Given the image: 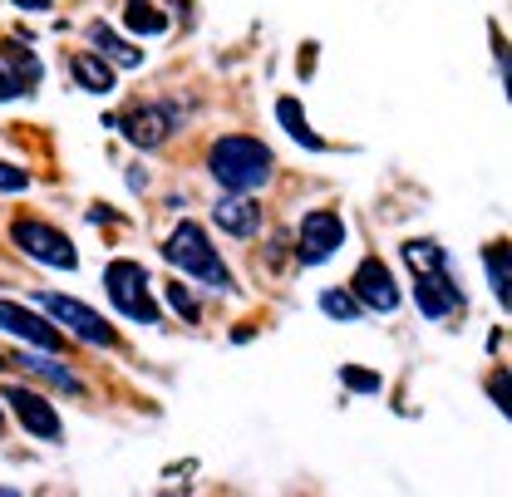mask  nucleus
Returning <instances> with one entry per match:
<instances>
[{"label":"nucleus","mask_w":512,"mask_h":497,"mask_svg":"<svg viewBox=\"0 0 512 497\" xmlns=\"http://www.w3.org/2000/svg\"><path fill=\"white\" fill-rule=\"evenodd\" d=\"M104 291H109V301H114V311L119 315L138 320V325H163L158 301L148 296V271H143L138 261H109V271H104Z\"/></svg>","instance_id":"7ed1b4c3"},{"label":"nucleus","mask_w":512,"mask_h":497,"mask_svg":"<svg viewBox=\"0 0 512 497\" xmlns=\"http://www.w3.org/2000/svg\"><path fill=\"white\" fill-rule=\"evenodd\" d=\"M10 365H25L30 374H45L50 384H60L64 394H79V389H84V384H79V374H69L60 360H40V355H15Z\"/></svg>","instance_id":"f3484780"},{"label":"nucleus","mask_w":512,"mask_h":497,"mask_svg":"<svg viewBox=\"0 0 512 497\" xmlns=\"http://www.w3.org/2000/svg\"><path fill=\"white\" fill-rule=\"evenodd\" d=\"M128 183H133V187H148V178H143V163H133V168H128Z\"/></svg>","instance_id":"bb28decb"},{"label":"nucleus","mask_w":512,"mask_h":497,"mask_svg":"<svg viewBox=\"0 0 512 497\" xmlns=\"http://www.w3.org/2000/svg\"><path fill=\"white\" fill-rule=\"evenodd\" d=\"M0 330L15 335V340H25V345H35V350H60L55 325H45L40 315L25 311V306H15V301H0Z\"/></svg>","instance_id":"9d476101"},{"label":"nucleus","mask_w":512,"mask_h":497,"mask_svg":"<svg viewBox=\"0 0 512 497\" xmlns=\"http://www.w3.org/2000/svg\"><path fill=\"white\" fill-rule=\"evenodd\" d=\"M10 237H15V247L25 251V256H35V261H45V266H55V271H74V266H79L74 242L64 237L60 227H50V222L20 217V222L10 227Z\"/></svg>","instance_id":"20e7f679"},{"label":"nucleus","mask_w":512,"mask_h":497,"mask_svg":"<svg viewBox=\"0 0 512 497\" xmlns=\"http://www.w3.org/2000/svg\"><path fill=\"white\" fill-rule=\"evenodd\" d=\"M89 40L104 50V60H119L124 69H138V64H143V50H138L133 40H119V35L104 25V20H94V25H89Z\"/></svg>","instance_id":"dca6fc26"},{"label":"nucleus","mask_w":512,"mask_h":497,"mask_svg":"<svg viewBox=\"0 0 512 497\" xmlns=\"http://www.w3.org/2000/svg\"><path fill=\"white\" fill-rule=\"evenodd\" d=\"M483 266H488V281H493L498 306H512V247L508 242H493V247L483 251Z\"/></svg>","instance_id":"2eb2a0df"},{"label":"nucleus","mask_w":512,"mask_h":497,"mask_svg":"<svg viewBox=\"0 0 512 497\" xmlns=\"http://www.w3.org/2000/svg\"><path fill=\"white\" fill-rule=\"evenodd\" d=\"M276 119L286 124V133H291L301 148H320V138L306 128V114H301V104H296V99H276Z\"/></svg>","instance_id":"6ab92c4d"},{"label":"nucleus","mask_w":512,"mask_h":497,"mask_svg":"<svg viewBox=\"0 0 512 497\" xmlns=\"http://www.w3.org/2000/svg\"><path fill=\"white\" fill-rule=\"evenodd\" d=\"M488 389H493V404H498V414H512V399H508V370H493Z\"/></svg>","instance_id":"393cba45"},{"label":"nucleus","mask_w":512,"mask_h":497,"mask_svg":"<svg viewBox=\"0 0 512 497\" xmlns=\"http://www.w3.org/2000/svg\"><path fill=\"white\" fill-rule=\"evenodd\" d=\"M20 10H45V5H55V0H15Z\"/></svg>","instance_id":"cd10ccee"},{"label":"nucleus","mask_w":512,"mask_h":497,"mask_svg":"<svg viewBox=\"0 0 512 497\" xmlns=\"http://www.w3.org/2000/svg\"><path fill=\"white\" fill-rule=\"evenodd\" d=\"M340 379H345L350 389H360V394H375V389H380V374L355 370V365H345V370H340Z\"/></svg>","instance_id":"5701e85b"},{"label":"nucleus","mask_w":512,"mask_h":497,"mask_svg":"<svg viewBox=\"0 0 512 497\" xmlns=\"http://www.w3.org/2000/svg\"><path fill=\"white\" fill-rule=\"evenodd\" d=\"M109 128H119L133 148H158L168 138V114L158 104H138V109H124L119 119H109Z\"/></svg>","instance_id":"1a4fd4ad"},{"label":"nucleus","mask_w":512,"mask_h":497,"mask_svg":"<svg viewBox=\"0 0 512 497\" xmlns=\"http://www.w3.org/2000/svg\"><path fill=\"white\" fill-rule=\"evenodd\" d=\"M414 301H419L424 320H444V315H453L458 306H463L458 286L448 281L444 271H424V276H419V286H414Z\"/></svg>","instance_id":"9b49d317"},{"label":"nucleus","mask_w":512,"mask_h":497,"mask_svg":"<svg viewBox=\"0 0 512 497\" xmlns=\"http://www.w3.org/2000/svg\"><path fill=\"white\" fill-rule=\"evenodd\" d=\"M350 296L375 315L399 311V286H394V276H389V266H384L380 256H365V261L355 266V276H350Z\"/></svg>","instance_id":"0eeeda50"},{"label":"nucleus","mask_w":512,"mask_h":497,"mask_svg":"<svg viewBox=\"0 0 512 497\" xmlns=\"http://www.w3.org/2000/svg\"><path fill=\"white\" fill-rule=\"evenodd\" d=\"M207 173L227 192H252V187L271 183V148L261 138H247V133H227V138L212 143Z\"/></svg>","instance_id":"f257e3e1"},{"label":"nucleus","mask_w":512,"mask_h":497,"mask_svg":"<svg viewBox=\"0 0 512 497\" xmlns=\"http://www.w3.org/2000/svg\"><path fill=\"white\" fill-rule=\"evenodd\" d=\"M69 74H74V84L89 89V94H109V89H114V64L99 60V55H89V50L69 55Z\"/></svg>","instance_id":"ddd939ff"},{"label":"nucleus","mask_w":512,"mask_h":497,"mask_svg":"<svg viewBox=\"0 0 512 497\" xmlns=\"http://www.w3.org/2000/svg\"><path fill=\"white\" fill-rule=\"evenodd\" d=\"M30 187V173L15 168V163H0V192H25Z\"/></svg>","instance_id":"b1692460"},{"label":"nucleus","mask_w":512,"mask_h":497,"mask_svg":"<svg viewBox=\"0 0 512 497\" xmlns=\"http://www.w3.org/2000/svg\"><path fill=\"white\" fill-rule=\"evenodd\" d=\"M212 217H217V227L227 232V237H256V227H261V207H256L247 192H227L217 207H212Z\"/></svg>","instance_id":"f8f14e48"},{"label":"nucleus","mask_w":512,"mask_h":497,"mask_svg":"<svg viewBox=\"0 0 512 497\" xmlns=\"http://www.w3.org/2000/svg\"><path fill=\"white\" fill-rule=\"evenodd\" d=\"M404 266H409L414 276L444 271V247H439V242H409V247H404Z\"/></svg>","instance_id":"412c9836"},{"label":"nucleus","mask_w":512,"mask_h":497,"mask_svg":"<svg viewBox=\"0 0 512 497\" xmlns=\"http://www.w3.org/2000/svg\"><path fill=\"white\" fill-rule=\"evenodd\" d=\"M163 256H168V261H173L183 276H192L197 286H212V291H237V286H232L227 261L217 256L212 237H207L197 222H178V227H173V237L163 242Z\"/></svg>","instance_id":"f03ea898"},{"label":"nucleus","mask_w":512,"mask_h":497,"mask_svg":"<svg viewBox=\"0 0 512 497\" xmlns=\"http://www.w3.org/2000/svg\"><path fill=\"white\" fill-rule=\"evenodd\" d=\"M0 64L15 74V84H20L25 94H30V89L45 79V64H40V55H30V50H25V45H15V40H5V45H0Z\"/></svg>","instance_id":"4468645a"},{"label":"nucleus","mask_w":512,"mask_h":497,"mask_svg":"<svg viewBox=\"0 0 512 497\" xmlns=\"http://www.w3.org/2000/svg\"><path fill=\"white\" fill-rule=\"evenodd\" d=\"M124 25L138 30V35H163V30H168V15H163L158 5H148V0H133L124 10Z\"/></svg>","instance_id":"a211bd4d"},{"label":"nucleus","mask_w":512,"mask_h":497,"mask_svg":"<svg viewBox=\"0 0 512 497\" xmlns=\"http://www.w3.org/2000/svg\"><path fill=\"white\" fill-rule=\"evenodd\" d=\"M35 301L55 315L60 325H69L79 340H89V345H99V350H114V345H119V330L104 325V315H94L89 306H79V301H69V296H55V291H45V296H35Z\"/></svg>","instance_id":"39448f33"},{"label":"nucleus","mask_w":512,"mask_h":497,"mask_svg":"<svg viewBox=\"0 0 512 497\" xmlns=\"http://www.w3.org/2000/svg\"><path fill=\"white\" fill-rule=\"evenodd\" d=\"M0 99H25V89L15 84V74H10L5 64H0Z\"/></svg>","instance_id":"a878e982"},{"label":"nucleus","mask_w":512,"mask_h":497,"mask_svg":"<svg viewBox=\"0 0 512 497\" xmlns=\"http://www.w3.org/2000/svg\"><path fill=\"white\" fill-rule=\"evenodd\" d=\"M335 247H345V222H340V212H330V207L306 212L301 237H296V256H301L306 266H320V261L335 256Z\"/></svg>","instance_id":"423d86ee"},{"label":"nucleus","mask_w":512,"mask_h":497,"mask_svg":"<svg viewBox=\"0 0 512 497\" xmlns=\"http://www.w3.org/2000/svg\"><path fill=\"white\" fill-rule=\"evenodd\" d=\"M168 306H173V311L183 315L188 325H197V320H202V306H197V296H192V291L183 286V281H168Z\"/></svg>","instance_id":"4be33fe9"},{"label":"nucleus","mask_w":512,"mask_h":497,"mask_svg":"<svg viewBox=\"0 0 512 497\" xmlns=\"http://www.w3.org/2000/svg\"><path fill=\"white\" fill-rule=\"evenodd\" d=\"M0 434H5V414H0Z\"/></svg>","instance_id":"c85d7f7f"},{"label":"nucleus","mask_w":512,"mask_h":497,"mask_svg":"<svg viewBox=\"0 0 512 497\" xmlns=\"http://www.w3.org/2000/svg\"><path fill=\"white\" fill-rule=\"evenodd\" d=\"M320 311L330 315V320H360V301L350 296V286H330V291H320Z\"/></svg>","instance_id":"aec40b11"},{"label":"nucleus","mask_w":512,"mask_h":497,"mask_svg":"<svg viewBox=\"0 0 512 497\" xmlns=\"http://www.w3.org/2000/svg\"><path fill=\"white\" fill-rule=\"evenodd\" d=\"M5 365H10V360H5V355H0V370H5Z\"/></svg>","instance_id":"c756f323"},{"label":"nucleus","mask_w":512,"mask_h":497,"mask_svg":"<svg viewBox=\"0 0 512 497\" xmlns=\"http://www.w3.org/2000/svg\"><path fill=\"white\" fill-rule=\"evenodd\" d=\"M0 399L20 414V424L30 429V438H45V443H60V414L50 409L45 394H30L25 384H0Z\"/></svg>","instance_id":"6e6552de"}]
</instances>
